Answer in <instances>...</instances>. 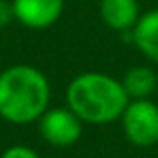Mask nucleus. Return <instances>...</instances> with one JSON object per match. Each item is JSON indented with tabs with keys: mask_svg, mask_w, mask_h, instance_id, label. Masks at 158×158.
<instances>
[{
	"mask_svg": "<svg viewBox=\"0 0 158 158\" xmlns=\"http://www.w3.org/2000/svg\"><path fill=\"white\" fill-rule=\"evenodd\" d=\"M50 82L42 70L14 64L0 72V118L10 124H32L50 108Z\"/></svg>",
	"mask_w": 158,
	"mask_h": 158,
	"instance_id": "f257e3e1",
	"label": "nucleus"
},
{
	"mask_svg": "<svg viewBox=\"0 0 158 158\" xmlns=\"http://www.w3.org/2000/svg\"><path fill=\"white\" fill-rule=\"evenodd\" d=\"M128 102L130 98L122 82L104 72H82L74 76L66 88L68 108L88 124H110L120 120Z\"/></svg>",
	"mask_w": 158,
	"mask_h": 158,
	"instance_id": "f03ea898",
	"label": "nucleus"
},
{
	"mask_svg": "<svg viewBox=\"0 0 158 158\" xmlns=\"http://www.w3.org/2000/svg\"><path fill=\"white\" fill-rule=\"evenodd\" d=\"M122 132L130 144L150 148L158 144V104L150 98L130 100L120 116Z\"/></svg>",
	"mask_w": 158,
	"mask_h": 158,
	"instance_id": "7ed1b4c3",
	"label": "nucleus"
},
{
	"mask_svg": "<svg viewBox=\"0 0 158 158\" xmlns=\"http://www.w3.org/2000/svg\"><path fill=\"white\" fill-rule=\"evenodd\" d=\"M82 118L68 106L48 108L38 118V130L44 142L56 148H68L80 140L82 136Z\"/></svg>",
	"mask_w": 158,
	"mask_h": 158,
	"instance_id": "20e7f679",
	"label": "nucleus"
},
{
	"mask_svg": "<svg viewBox=\"0 0 158 158\" xmlns=\"http://www.w3.org/2000/svg\"><path fill=\"white\" fill-rule=\"evenodd\" d=\"M66 0H12L14 16L22 26L44 30L58 22Z\"/></svg>",
	"mask_w": 158,
	"mask_h": 158,
	"instance_id": "39448f33",
	"label": "nucleus"
},
{
	"mask_svg": "<svg viewBox=\"0 0 158 158\" xmlns=\"http://www.w3.org/2000/svg\"><path fill=\"white\" fill-rule=\"evenodd\" d=\"M100 18L108 28L128 32L140 18L138 0H100Z\"/></svg>",
	"mask_w": 158,
	"mask_h": 158,
	"instance_id": "423d86ee",
	"label": "nucleus"
},
{
	"mask_svg": "<svg viewBox=\"0 0 158 158\" xmlns=\"http://www.w3.org/2000/svg\"><path fill=\"white\" fill-rule=\"evenodd\" d=\"M130 36L140 54L158 64V8L140 14L138 22L130 30Z\"/></svg>",
	"mask_w": 158,
	"mask_h": 158,
	"instance_id": "0eeeda50",
	"label": "nucleus"
},
{
	"mask_svg": "<svg viewBox=\"0 0 158 158\" xmlns=\"http://www.w3.org/2000/svg\"><path fill=\"white\" fill-rule=\"evenodd\" d=\"M120 82H122L128 98L138 100V98H150V94L156 90L158 78L150 66H134L124 72Z\"/></svg>",
	"mask_w": 158,
	"mask_h": 158,
	"instance_id": "6e6552de",
	"label": "nucleus"
},
{
	"mask_svg": "<svg viewBox=\"0 0 158 158\" xmlns=\"http://www.w3.org/2000/svg\"><path fill=\"white\" fill-rule=\"evenodd\" d=\"M0 158H40V154L30 146H24V144H16V146H10L2 152Z\"/></svg>",
	"mask_w": 158,
	"mask_h": 158,
	"instance_id": "1a4fd4ad",
	"label": "nucleus"
},
{
	"mask_svg": "<svg viewBox=\"0 0 158 158\" xmlns=\"http://www.w3.org/2000/svg\"><path fill=\"white\" fill-rule=\"evenodd\" d=\"M12 20H16L12 0H0V30H2V28H6Z\"/></svg>",
	"mask_w": 158,
	"mask_h": 158,
	"instance_id": "9d476101",
	"label": "nucleus"
}]
</instances>
